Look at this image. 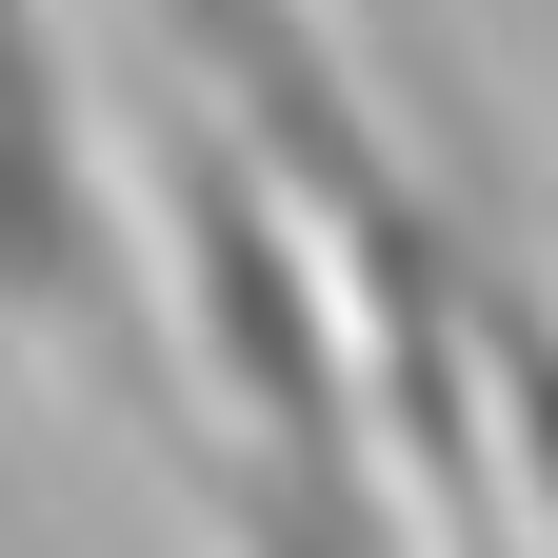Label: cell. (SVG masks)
Returning a JSON list of instances; mask_svg holds the SVG:
<instances>
[{
	"label": "cell",
	"instance_id": "obj_1",
	"mask_svg": "<svg viewBox=\"0 0 558 558\" xmlns=\"http://www.w3.org/2000/svg\"><path fill=\"white\" fill-rule=\"evenodd\" d=\"M120 220H140V319H160L199 439H240V459H379L360 439V339H339V259H319L300 199L259 180L240 120L180 100Z\"/></svg>",
	"mask_w": 558,
	"mask_h": 558
},
{
	"label": "cell",
	"instance_id": "obj_2",
	"mask_svg": "<svg viewBox=\"0 0 558 558\" xmlns=\"http://www.w3.org/2000/svg\"><path fill=\"white\" fill-rule=\"evenodd\" d=\"M180 499L220 558H418V499L379 459H240V439H180Z\"/></svg>",
	"mask_w": 558,
	"mask_h": 558
},
{
	"label": "cell",
	"instance_id": "obj_3",
	"mask_svg": "<svg viewBox=\"0 0 558 558\" xmlns=\"http://www.w3.org/2000/svg\"><path fill=\"white\" fill-rule=\"evenodd\" d=\"M478 519H519L558 558V319L499 279V339H478Z\"/></svg>",
	"mask_w": 558,
	"mask_h": 558
}]
</instances>
